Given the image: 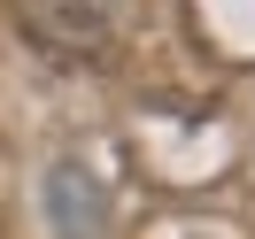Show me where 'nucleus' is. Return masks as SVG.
<instances>
[{"mask_svg": "<svg viewBox=\"0 0 255 239\" xmlns=\"http://www.w3.org/2000/svg\"><path fill=\"white\" fill-rule=\"evenodd\" d=\"M131 8H139V0H16V16L31 23V39H47V47H62V54L116 47V31L131 23Z\"/></svg>", "mask_w": 255, "mask_h": 239, "instance_id": "f257e3e1", "label": "nucleus"}]
</instances>
